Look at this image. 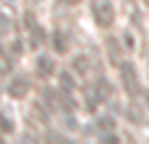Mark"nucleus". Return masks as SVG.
<instances>
[{
    "mask_svg": "<svg viewBox=\"0 0 149 144\" xmlns=\"http://www.w3.org/2000/svg\"><path fill=\"white\" fill-rule=\"evenodd\" d=\"M70 65H72V72L77 77H86V74L91 72V59H88L86 54H77Z\"/></svg>",
    "mask_w": 149,
    "mask_h": 144,
    "instance_id": "nucleus-5",
    "label": "nucleus"
},
{
    "mask_svg": "<svg viewBox=\"0 0 149 144\" xmlns=\"http://www.w3.org/2000/svg\"><path fill=\"white\" fill-rule=\"evenodd\" d=\"M142 5H147V7H149V0H142Z\"/></svg>",
    "mask_w": 149,
    "mask_h": 144,
    "instance_id": "nucleus-15",
    "label": "nucleus"
},
{
    "mask_svg": "<svg viewBox=\"0 0 149 144\" xmlns=\"http://www.w3.org/2000/svg\"><path fill=\"white\" fill-rule=\"evenodd\" d=\"M147 101H149V95H147Z\"/></svg>",
    "mask_w": 149,
    "mask_h": 144,
    "instance_id": "nucleus-18",
    "label": "nucleus"
},
{
    "mask_svg": "<svg viewBox=\"0 0 149 144\" xmlns=\"http://www.w3.org/2000/svg\"><path fill=\"white\" fill-rule=\"evenodd\" d=\"M9 29H11L9 18L5 16V14H0V36H7V34H9Z\"/></svg>",
    "mask_w": 149,
    "mask_h": 144,
    "instance_id": "nucleus-11",
    "label": "nucleus"
},
{
    "mask_svg": "<svg viewBox=\"0 0 149 144\" xmlns=\"http://www.w3.org/2000/svg\"><path fill=\"white\" fill-rule=\"evenodd\" d=\"M95 92H97L100 101H106V99L113 97V86H111L106 79H100L97 83H95Z\"/></svg>",
    "mask_w": 149,
    "mask_h": 144,
    "instance_id": "nucleus-7",
    "label": "nucleus"
},
{
    "mask_svg": "<svg viewBox=\"0 0 149 144\" xmlns=\"http://www.w3.org/2000/svg\"><path fill=\"white\" fill-rule=\"evenodd\" d=\"M7 92H9V97H14V99H23L29 92V79L27 77H16V79L9 83Z\"/></svg>",
    "mask_w": 149,
    "mask_h": 144,
    "instance_id": "nucleus-3",
    "label": "nucleus"
},
{
    "mask_svg": "<svg viewBox=\"0 0 149 144\" xmlns=\"http://www.w3.org/2000/svg\"><path fill=\"white\" fill-rule=\"evenodd\" d=\"M54 61H52V59H50V56H45V54H43V56H38L36 59V72L38 74H41V77H52V74H54Z\"/></svg>",
    "mask_w": 149,
    "mask_h": 144,
    "instance_id": "nucleus-6",
    "label": "nucleus"
},
{
    "mask_svg": "<svg viewBox=\"0 0 149 144\" xmlns=\"http://www.w3.org/2000/svg\"><path fill=\"white\" fill-rule=\"evenodd\" d=\"M59 81H61V90H65V92H72L74 90V79L70 77V72H61Z\"/></svg>",
    "mask_w": 149,
    "mask_h": 144,
    "instance_id": "nucleus-9",
    "label": "nucleus"
},
{
    "mask_svg": "<svg viewBox=\"0 0 149 144\" xmlns=\"http://www.w3.org/2000/svg\"><path fill=\"white\" fill-rule=\"evenodd\" d=\"M11 68H14V61H11V56L7 54V50L0 45V74H9Z\"/></svg>",
    "mask_w": 149,
    "mask_h": 144,
    "instance_id": "nucleus-8",
    "label": "nucleus"
},
{
    "mask_svg": "<svg viewBox=\"0 0 149 144\" xmlns=\"http://www.w3.org/2000/svg\"><path fill=\"white\" fill-rule=\"evenodd\" d=\"M0 142H2V135H0Z\"/></svg>",
    "mask_w": 149,
    "mask_h": 144,
    "instance_id": "nucleus-17",
    "label": "nucleus"
},
{
    "mask_svg": "<svg viewBox=\"0 0 149 144\" xmlns=\"http://www.w3.org/2000/svg\"><path fill=\"white\" fill-rule=\"evenodd\" d=\"M61 2H63V5H79L81 0H61Z\"/></svg>",
    "mask_w": 149,
    "mask_h": 144,
    "instance_id": "nucleus-14",
    "label": "nucleus"
},
{
    "mask_svg": "<svg viewBox=\"0 0 149 144\" xmlns=\"http://www.w3.org/2000/svg\"><path fill=\"white\" fill-rule=\"evenodd\" d=\"M106 50H109V59H111V63L115 65V68H120L122 63H124V52H122L120 43H118L113 36L106 38Z\"/></svg>",
    "mask_w": 149,
    "mask_h": 144,
    "instance_id": "nucleus-4",
    "label": "nucleus"
},
{
    "mask_svg": "<svg viewBox=\"0 0 149 144\" xmlns=\"http://www.w3.org/2000/svg\"><path fill=\"white\" fill-rule=\"evenodd\" d=\"M91 11H93V20L97 27H106L113 25V20H115V9H113L111 0H93L91 2Z\"/></svg>",
    "mask_w": 149,
    "mask_h": 144,
    "instance_id": "nucleus-1",
    "label": "nucleus"
},
{
    "mask_svg": "<svg viewBox=\"0 0 149 144\" xmlns=\"http://www.w3.org/2000/svg\"><path fill=\"white\" fill-rule=\"evenodd\" d=\"M100 128H102V131H113L115 124H113L111 117H102V119H100Z\"/></svg>",
    "mask_w": 149,
    "mask_h": 144,
    "instance_id": "nucleus-13",
    "label": "nucleus"
},
{
    "mask_svg": "<svg viewBox=\"0 0 149 144\" xmlns=\"http://www.w3.org/2000/svg\"><path fill=\"white\" fill-rule=\"evenodd\" d=\"M54 50L59 54H65V52H68V43H65V38H63L61 32H56V34H54Z\"/></svg>",
    "mask_w": 149,
    "mask_h": 144,
    "instance_id": "nucleus-10",
    "label": "nucleus"
},
{
    "mask_svg": "<svg viewBox=\"0 0 149 144\" xmlns=\"http://www.w3.org/2000/svg\"><path fill=\"white\" fill-rule=\"evenodd\" d=\"M120 77H122V86L127 90V95L129 97H138L140 92V79H138V72L136 68L131 65V63H122L120 65Z\"/></svg>",
    "mask_w": 149,
    "mask_h": 144,
    "instance_id": "nucleus-2",
    "label": "nucleus"
},
{
    "mask_svg": "<svg viewBox=\"0 0 149 144\" xmlns=\"http://www.w3.org/2000/svg\"><path fill=\"white\" fill-rule=\"evenodd\" d=\"M0 131L2 133H11L14 131V124H11V119H7V117L0 113Z\"/></svg>",
    "mask_w": 149,
    "mask_h": 144,
    "instance_id": "nucleus-12",
    "label": "nucleus"
},
{
    "mask_svg": "<svg viewBox=\"0 0 149 144\" xmlns=\"http://www.w3.org/2000/svg\"><path fill=\"white\" fill-rule=\"evenodd\" d=\"M29 2H41V0H29Z\"/></svg>",
    "mask_w": 149,
    "mask_h": 144,
    "instance_id": "nucleus-16",
    "label": "nucleus"
}]
</instances>
